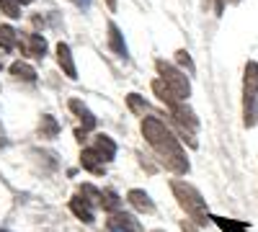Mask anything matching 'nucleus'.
I'll list each match as a JSON object with an SVG mask.
<instances>
[{"mask_svg":"<svg viewBox=\"0 0 258 232\" xmlns=\"http://www.w3.org/2000/svg\"><path fill=\"white\" fill-rule=\"evenodd\" d=\"M214 224H220L225 232H245V222H232V219H225V217H212Z\"/></svg>","mask_w":258,"mask_h":232,"instance_id":"obj_20","label":"nucleus"},{"mask_svg":"<svg viewBox=\"0 0 258 232\" xmlns=\"http://www.w3.org/2000/svg\"><path fill=\"white\" fill-rule=\"evenodd\" d=\"M70 212H73L80 222H85V224H93V222H96L93 204L85 199V196H73V199H70Z\"/></svg>","mask_w":258,"mask_h":232,"instance_id":"obj_8","label":"nucleus"},{"mask_svg":"<svg viewBox=\"0 0 258 232\" xmlns=\"http://www.w3.org/2000/svg\"><path fill=\"white\" fill-rule=\"evenodd\" d=\"M181 229H183V232H197V227H191L188 222H183V224H181Z\"/></svg>","mask_w":258,"mask_h":232,"instance_id":"obj_26","label":"nucleus"},{"mask_svg":"<svg viewBox=\"0 0 258 232\" xmlns=\"http://www.w3.org/2000/svg\"><path fill=\"white\" fill-rule=\"evenodd\" d=\"M170 119H173L176 129L181 134V139L188 142V147H197V129H199V119L194 116V111L186 106V101L176 103V106H170Z\"/></svg>","mask_w":258,"mask_h":232,"instance_id":"obj_4","label":"nucleus"},{"mask_svg":"<svg viewBox=\"0 0 258 232\" xmlns=\"http://www.w3.org/2000/svg\"><path fill=\"white\" fill-rule=\"evenodd\" d=\"M0 232H6V229H0Z\"/></svg>","mask_w":258,"mask_h":232,"instance_id":"obj_30","label":"nucleus"},{"mask_svg":"<svg viewBox=\"0 0 258 232\" xmlns=\"http://www.w3.org/2000/svg\"><path fill=\"white\" fill-rule=\"evenodd\" d=\"M0 11H3L8 18H18L21 16V3L18 0H0Z\"/></svg>","mask_w":258,"mask_h":232,"instance_id":"obj_21","label":"nucleus"},{"mask_svg":"<svg viewBox=\"0 0 258 232\" xmlns=\"http://www.w3.org/2000/svg\"><path fill=\"white\" fill-rule=\"evenodd\" d=\"M68 106H70V111H73V114H75V116L83 121V132H85V134L96 129V116L91 114V109L85 106L83 101H78V98H70V103H68Z\"/></svg>","mask_w":258,"mask_h":232,"instance_id":"obj_10","label":"nucleus"},{"mask_svg":"<svg viewBox=\"0 0 258 232\" xmlns=\"http://www.w3.org/2000/svg\"><path fill=\"white\" fill-rule=\"evenodd\" d=\"M109 3V11H116V0H106Z\"/></svg>","mask_w":258,"mask_h":232,"instance_id":"obj_27","label":"nucleus"},{"mask_svg":"<svg viewBox=\"0 0 258 232\" xmlns=\"http://www.w3.org/2000/svg\"><path fill=\"white\" fill-rule=\"evenodd\" d=\"M176 62H178L181 67H186L188 72H194V62H191V54H188L186 49H178V52H176Z\"/></svg>","mask_w":258,"mask_h":232,"instance_id":"obj_23","label":"nucleus"},{"mask_svg":"<svg viewBox=\"0 0 258 232\" xmlns=\"http://www.w3.org/2000/svg\"><path fill=\"white\" fill-rule=\"evenodd\" d=\"M80 165L88 173H96V176H103V171H106V160L93 150V147H85V150L80 152Z\"/></svg>","mask_w":258,"mask_h":232,"instance_id":"obj_9","label":"nucleus"},{"mask_svg":"<svg viewBox=\"0 0 258 232\" xmlns=\"http://www.w3.org/2000/svg\"><path fill=\"white\" fill-rule=\"evenodd\" d=\"M16 44H18V34H16V29H11L8 24H6V26H0V49H3V52H13Z\"/></svg>","mask_w":258,"mask_h":232,"instance_id":"obj_19","label":"nucleus"},{"mask_svg":"<svg viewBox=\"0 0 258 232\" xmlns=\"http://www.w3.org/2000/svg\"><path fill=\"white\" fill-rule=\"evenodd\" d=\"M11 75L16 80H26V83L36 80V70L31 65H26V62H13V65H11Z\"/></svg>","mask_w":258,"mask_h":232,"instance_id":"obj_18","label":"nucleus"},{"mask_svg":"<svg viewBox=\"0 0 258 232\" xmlns=\"http://www.w3.org/2000/svg\"><path fill=\"white\" fill-rule=\"evenodd\" d=\"M170 188H173V196L178 199V206L188 214L191 222H197L199 227H204L207 222H212V214L207 212V201L204 196L186 181H170Z\"/></svg>","mask_w":258,"mask_h":232,"instance_id":"obj_2","label":"nucleus"},{"mask_svg":"<svg viewBox=\"0 0 258 232\" xmlns=\"http://www.w3.org/2000/svg\"><path fill=\"white\" fill-rule=\"evenodd\" d=\"M225 3H240V0H217V8H214V13H217V16H222Z\"/></svg>","mask_w":258,"mask_h":232,"instance_id":"obj_25","label":"nucleus"},{"mask_svg":"<svg viewBox=\"0 0 258 232\" xmlns=\"http://www.w3.org/2000/svg\"><path fill=\"white\" fill-rule=\"evenodd\" d=\"M93 150H96L106 163H111V160L116 158V142H114L111 137H106V134H98L96 142H93Z\"/></svg>","mask_w":258,"mask_h":232,"instance_id":"obj_14","label":"nucleus"},{"mask_svg":"<svg viewBox=\"0 0 258 232\" xmlns=\"http://www.w3.org/2000/svg\"><path fill=\"white\" fill-rule=\"evenodd\" d=\"M153 93L158 96V101H160V103H165V109H170V106H176V103H181V101L176 98V93L170 91L160 78H158V80H153Z\"/></svg>","mask_w":258,"mask_h":232,"instance_id":"obj_15","label":"nucleus"},{"mask_svg":"<svg viewBox=\"0 0 258 232\" xmlns=\"http://www.w3.org/2000/svg\"><path fill=\"white\" fill-rule=\"evenodd\" d=\"M18 3H21V6H29V3H34V0H18Z\"/></svg>","mask_w":258,"mask_h":232,"instance_id":"obj_28","label":"nucleus"},{"mask_svg":"<svg viewBox=\"0 0 258 232\" xmlns=\"http://www.w3.org/2000/svg\"><path fill=\"white\" fill-rule=\"evenodd\" d=\"M57 134H59V121L52 114H44L39 121V137L41 139H54Z\"/></svg>","mask_w":258,"mask_h":232,"instance_id":"obj_16","label":"nucleus"},{"mask_svg":"<svg viewBox=\"0 0 258 232\" xmlns=\"http://www.w3.org/2000/svg\"><path fill=\"white\" fill-rule=\"evenodd\" d=\"M126 101H129V109H132V111H137V114H142V116L150 111V106L140 101V96H137V93H129V98H126Z\"/></svg>","mask_w":258,"mask_h":232,"instance_id":"obj_22","label":"nucleus"},{"mask_svg":"<svg viewBox=\"0 0 258 232\" xmlns=\"http://www.w3.org/2000/svg\"><path fill=\"white\" fill-rule=\"evenodd\" d=\"M155 70H158L160 80L176 93L178 101H186V98L191 96V83H188V78H186L178 67H173V65H170V62H165V59H155Z\"/></svg>","mask_w":258,"mask_h":232,"instance_id":"obj_5","label":"nucleus"},{"mask_svg":"<svg viewBox=\"0 0 258 232\" xmlns=\"http://www.w3.org/2000/svg\"><path fill=\"white\" fill-rule=\"evenodd\" d=\"M153 232H163V229H153Z\"/></svg>","mask_w":258,"mask_h":232,"instance_id":"obj_29","label":"nucleus"},{"mask_svg":"<svg viewBox=\"0 0 258 232\" xmlns=\"http://www.w3.org/2000/svg\"><path fill=\"white\" fill-rule=\"evenodd\" d=\"M18 47L24 49V54H29L34 59H41L47 54V39L41 34H24V36H18Z\"/></svg>","mask_w":258,"mask_h":232,"instance_id":"obj_6","label":"nucleus"},{"mask_svg":"<svg viewBox=\"0 0 258 232\" xmlns=\"http://www.w3.org/2000/svg\"><path fill=\"white\" fill-rule=\"evenodd\" d=\"M126 201L132 204L140 214H153V212H155L153 199H150V194H147V191H142V188H132V191L126 194Z\"/></svg>","mask_w":258,"mask_h":232,"instance_id":"obj_11","label":"nucleus"},{"mask_svg":"<svg viewBox=\"0 0 258 232\" xmlns=\"http://www.w3.org/2000/svg\"><path fill=\"white\" fill-rule=\"evenodd\" d=\"M101 206L106 209V212H121V199L116 191H111V188H103L101 191Z\"/></svg>","mask_w":258,"mask_h":232,"instance_id":"obj_17","label":"nucleus"},{"mask_svg":"<svg viewBox=\"0 0 258 232\" xmlns=\"http://www.w3.org/2000/svg\"><path fill=\"white\" fill-rule=\"evenodd\" d=\"M140 129H142L145 142L155 150V155L163 160V165L168 168V171H173L176 176H186L188 173V168H191L188 158L183 152L178 137L165 126V121H160L158 116L150 114V116H142Z\"/></svg>","mask_w":258,"mask_h":232,"instance_id":"obj_1","label":"nucleus"},{"mask_svg":"<svg viewBox=\"0 0 258 232\" xmlns=\"http://www.w3.org/2000/svg\"><path fill=\"white\" fill-rule=\"evenodd\" d=\"M106 227H109V232H145L140 219H135L132 214H126V212H114L111 219L106 222Z\"/></svg>","mask_w":258,"mask_h":232,"instance_id":"obj_7","label":"nucleus"},{"mask_svg":"<svg viewBox=\"0 0 258 232\" xmlns=\"http://www.w3.org/2000/svg\"><path fill=\"white\" fill-rule=\"evenodd\" d=\"M70 3H73L75 8H80V11H88V8H91V0H70Z\"/></svg>","mask_w":258,"mask_h":232,"instance_id":"obj_24","label":"nucleus"},{"mask_svg":"<svg viewBox=\"0 0 258 232\" xmlns=\"http://www.w3.org/2000/svg\"><path fill=\"white\" fill-rule=\"evenodd\" d=\"M243 124H258V62H248L243 70Z\"/></svg>","mask_w":258,"mask_h":232,"instance_id":"obj_3","label":"nucleus"},{"mask_svg":"<svg viewBox=\"0 0 258 232\" xmlns=\"http://www.w3.org/2000/svg\"><path fill=\"white\" fill-rule=\"evenodd\" d=\"M57 62H59V67H62V72L68 75L70 80H75V78H78V67H75V59H73V52H70V47L64 44V41H59V44H57Z\"/></svg>","mask_w":258,"mask_h":232,"instance_id":"obj_13","label":"nucleus"},{"mask_svg":"<svg viewBox=\"0 0 258 232\" xmlns=\"http://www.w3.org/2000/svg\"><path fill=\"white\" fill-rule=\"evenodd\" d=\"M106 29H109V47H111V52L116 54V57H129V49H126V41H124V34H121V29L114 24V21H109L106 24Z\"/></svg>","mask_w":258,"mask_h":232,"instance_id":"obj_12","label":"nucleus"}]
</instances>
